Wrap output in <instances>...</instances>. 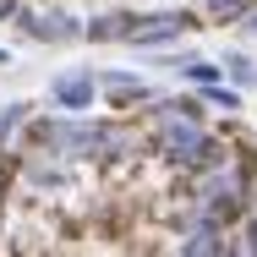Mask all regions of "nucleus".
<instances>
[{"label":"nucleus","instance_id":"9b49d317","mask_svg":"<svg viewBox=\"0 0 257 257\" xmlns=\"http://www.w3.org/2000/svg\"><path fill=\"white\" fill-rule=\"evenodd\" d=\"M208 104H219V109H241V93H235V88H219V82H208Z\"/></svg>","mask_w":257,"mask_h":257},{"label":"nucleus","instance_id":"7ed1b4c3","mask_svg":"<svg viewBox=\"0 0 257 257\" xmlns=\"http://www.w3.org/2000/svg\"><path fill=\"white\" fill-rule=\"evenodd\" d=\"M192 28V17L186 11H159V17H137V28H132V44H170V39H181Z\"/></svg>","mask_w":257,"mask_h":257},{"label":"nucleus","instance_id":"6e6552de","mask_svg":"<svg viewBox=\"0 0 257 257\" xmlns=\"http://www.w3.org/2000/svg\"><path fill=\"white\" fill-rule=\"evenodd\" d=\"M224 77H230L235 88H257V60H246V55H224Z\"/></svg>","mask_w":257,"mask_h":257},{"label":"nucleus","instance_id":"f03ea898","mask_svg":"<svg viewBox=\"0 0 257 257\" xmlns=\"http://www.w3.org/2000/svg\"><path fill=\"white\" fill-rule=\"evenodd\" d=\"M50 93H55V104H60V109L82 115V109L93 104V93H99V77H93L88 66H77V71H60V77L50 82Z\"/></svg>","mask_w":257,"mask_h":257},{"label":"nucleus","instance_id":"0eeeda50","mask_svg":"<svg viewBox=\"0 0 257 257\" xmlns=\"http://www.w3.org/2000/svg\"><path fill=\"white\" fill-rule=\"evenodd\" d=\"M104 88H109L115 99H148V82H143V77H126V71H109Z\"/></svg>","mask_w":257,"mask_h":257},{"label":"nucleus","instance_id":"1a4fd4ad","mask_svg":"<svg viewBox=\"0 0 257 257\" xmlns=\"http://www.w3.org/2000/svg\"><path fill=\"white\" fill-rule=\"evenodd\" d=\"M181 77H192L197 88H208V82H219V77H224V66H208V60H197V55H192V60L181 66Z\"/></svg>","mask_w":257,"mask_h":257},{"label":"nucleus","instance_id":"f257e3e1","mask_svg":"<svg viewBox=\"0 0 257 257\" xmlns=\"http://www.w3.org/2000/svg\"><path fill=\"white\" fill-rule=\"evenodd\" d=\"M159 154L175 164H219L224 148L208 137L197 109H181V99H164L159 104Z\"/></svg>","mask_w":257,"mask_h":257},{"label":"nucleus","instance_id":"f8f14e48","mask_svg":"<svg viewBox=\"0 0 257 257\" xmlns=\"http://www.w3.org/2000/svg\"><path fill=\"white\" fill-rule=\"evenodd\" d=\"M246 252H257V219L246 224Z\"/></svg>","mask_w":257,"mask_h":257},{"label":"nucleus","instance_id":"39448f33","mask_svg":"<svg viewBox=\"0 0 257 257\" xmlns=\"http://www.w3.org/2000/svg\"><path fill=\"white\" fill-rule=\"evenodd\" d=\"M28 28L39 33V39H50V44H60V39H77L82 28L77 22H66V17H28Z\"/></svg>","mask_w":257,"mask_h":257},{"label":"nucleus","instance_id":"ddd939ff","mask_svg":"<svg viewBox=\"0 0 257 257\" xmlns=\"http://www.w3.org/2000/svg\"><path fill=\"white\" fill-rule=\"evenodd\" d=\"M246 33H257V6H252V11H246Z\"/></svg>","mask_w":257,"mask_h":257},{"label":"nucleus","instance_id":"423d86ee","mask_svg":"<svg viewBox=\"0 0 257 257\" xmlns=\"http://www.w3.org/2000/svg\"><path fill=\"white\" fill-rule=\"evenodd\" d=\"M132 28H137V17H99V22H88L82 33H88V39H132Z\"/></svg>","mask_w":257,"mask_h":257},{"label":"nucleus","instance_id":"9d476101","mask_svg":"<svg viewBox=\"0 0 257 257\" xmlns=\"http://www.w3.org/2000/svg\"><path fill=\"white\" fill-rule=\"evenodd\" d=\"M208 11H213L219 22H235V17H246V11H252V0H208Z\"/></svg>","mask_w":257,"mask_h":257},{"label":"nucleus","instance_id":"20e7f679","mask_svg":"<svg viewBox=\"0 0 257 257\" xmlns=\"http://www.w3.org/2000/svg\"><path fill=\"white\" fill-rule=\"evenodd\" d=\"M181 252H186V257H219V252H224L219 219H203V224H197V230H192V235L181 241Z\"/></svg>","mask_w":257,"mask_h":257}]
</instances>
